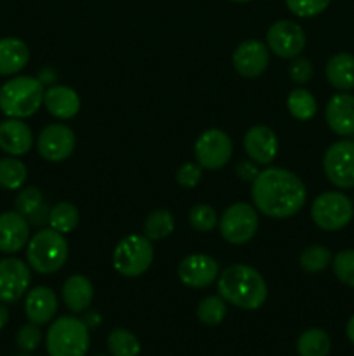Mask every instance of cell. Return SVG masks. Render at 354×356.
<instances>
[{
	"instance_id": "6da1fadb",
	"label": "cell",
	"mask_w": 354,
	"mask_h": 356,
	"mask_svg": "<svg viewBox=\"0 0 354 356\" xmlns=\"http://www.w3.org/2000/svg\"><path fill=\"white\" fill-rule=\"evenodd\" d=\"M307 191L301 177L281 167H267L252 181V200L257 211L273 219L295 216L305 204Z\"/></svg>"
},
{
	"instance_id": "7a4b0ae2",
	"label": "cell",
	"mask_w": 354,
	"mask_h": 356,
	"mask_svg": "<svg viewBox=\"0 0 354 356\" xmlns=\"http://www.w3.org/2000/svg\"><path fill=\"white\" fill-rule=\"evenodd\" d=\"M217 292L226 302L246 312L259 309L267 299L266 280L246 264H233L219 273Z\"/></svg>"
},
{
	"instance_id": "3957f363",
	"label": "cell",
	"mask_w": 354,
	"mask_h": 356,
	"mask_svg": "<svg viewBox=\"0 0 354 356\" xmlns=\"http://www.w3.org/2000/svg\"><path fill=\"white\" fill-rule=\"evenodd\" d=\"M45 87L37 76H14L0 87V111L9 118L31 117L44 104Z\"/></svg>"
},
{
	"instance_id": "277c9868",
	"label": "cell",
	"mask_w": 354,
	"mask_h": 356,
	"mask_svg": "<svg viewBox=\"0 0 354 356\" xmlns=\"http://www.w3.org/2000/svg\"><path fill=\"white\" fill-rule=\"evenodd\" d=\"M68 242L65 235L52 228H42L26 243L28 266L40 275H52L68 259Z\"/></svg>"
},
{
	"instance_id": "5b68a950",
	"label": "cell",
	"mask_w": 354,
	"mask_h": 356,
	"mask_svg": "<svg viewBox=\"0 0 354 356\" xmlns=\"http://www.w3.org/2000/svg\"><path fill=\"white\" fill-rule=\"evenodd\" d=\"M45 344L49 356H85L90 344L89 329L82 318L59 316L49 327Z\"/></svg>"
},
{
	"instance_id": "8992f818",
	"label": "cell",
	"mask_w": 354,
	"mask_h": 356,
	"mask_svg": "<svg viewBox=\"0 0 354 356\" xmlns=\"http://www.w3.org/2000/svg\"><path fill=\"white\" fill-rule=\"evenodd\" d=\"M155 257L151 240L146 235H127L113 250V268L118 275L135 278L149 270Z\"/></svg>"
},
{
	"instance_id": "52a82bcc",
	"label": "cell",
	"mask_w": 354,
	"mask_h": 356,
	"mask_svg": "<svg viewBox=\"0 0 354 356\" xmlns=\"http://www.w3.org/2000/svg\"><path fill=\"white\" fill-rule=\"evenodd\" d=\"M354 216V204L340 191H325L311 205V218L319 229L339 232L346 228Z\"/></svg>"
},
{
	"instance_id": "ba28073f",
	"label": "cell",
	"mask_w": 354,
	"mask_h": 356,
	"mask_svg": "<svg viewBox=\"0 0 354 356\" xmlns=\"http://www.w3.org/2000/svg\"><path fill=\"white\" fill-rule=\"evenodd\" d=\"M259 229L257 209L245 202L233 204L219 218V232L226 242L233 245H243L255 236Z\"/></svg>"
},
{
	"instance_id": "9c48e42d",
	"label": "cell",
	"mask_w": 354,
	"mask_h": 356,
	"mask_svg": "<svg viewBox=\"0 0 354 356\" xmlns=\"http://www.w3.org/2000/svg\"><path fill=\"white\" fill-rule=\"evenodd\" d=\"M323 170L333 186L340 190L354 188V141L342 139L328 146L323 156Z\"/></svg>"
},
{
	"instance_id": "30bf717a",
	"label": "cell",
	"mask_w": 354,
	"mask_h": 356,
	"mask_svg": "<svg viewBox=\"0 0 354 356\" xmlns=\"http://www.w3.org/2000/svg\"><path fill=\"white\" fill-rule=\"evenodd\" d=\"M233 156V141L221 129H208L194 143V159L203 169L217 170L229 163Z\"/></svg>"
},
{
	"instance_id": "8fae6325",
	"label": "cell",
	"mask_w": 354,
	"mask_h": 356,
	"mask_svg": "<svg viewBox=\"0 0 354 356\" xmlns=\"http://www.w3.org/2000/svg\"><path fill=\"white\" fill-rule=\"evenodd\" d=\"M266 40L269 51L283 59L297 58L305 47V33L302 26L288 19H281L271 24Z\"/></svg>"
},
{
	"instance_id": "7c38bea8",
	"label": "cell",
	"mask_w": 354,
	"mask_h": 356,
	"mask_svg": "<svg viewBox=\"0 0 354 356\" xmlns=\"http://www.w3.org/2000/svg\"><path fill=\"white\" fill-rule=\"evenodd\" d=\"M76 146L75 132L65 124H51L38 134L37 149L47 162L58 163L68 159Z\"/></svg>"
},
{
	"instance_id": "4fadbf2b",
	"label": "cell",
	"mask_w": 354,
	"mask_h": 356,
	"mask_svg": "<svg viewBox=\"0 0 354 356\" xmlns=\"http://www.w3.org/2000/svg\"><path fill=\"white\" fill-rule=\"evenodd\" d=\"M31 282V271L24 261L6 257L0 261V302H16L26 294Z\"/></svg>"
},
{
	"instance_id": "5bb4252c",
	"label": "cell",
	"mask_w": 354,
	"mask_h": 356,
	"mask_svg": "<svg viewBox=\"0 0 354 356\" xmlns=\"http://www.w3.org/2000/svg\"><path fill=\"white\" fill-rule=\"evenodd\" d=\"M177 277L186 287L205 289L219 278V263L207 254H191L179 263Z\"/></svg>"
},
{
	"instance_id": "9a60e30c",
	"label": "cell",
	"mask_w": 354,
	"mask_h": 356,
	"mask_svg": "<svg viewBox=\"0 0 354 356\" xmlns=\"http://www.w3.org/2000/svg\"><path fill=\"white\" fill-rule=\"evenodd\" d=\"M269 47L257 38L242 42L233 52V66L245 79H257L269 66Z\"/></svg>"
},
{
	"instance_id": "2e32d148",
	"label": "cell",
	"mask_w": 354,
	"mask_h": 356,
	"mask_svg": "<svg viewBox=\"0 0 354 356\" xmlns=\"http://www.w3.org/2000/svg\"><path fill=\"white\" fill-rule=\"evenodd\" d=\"M278 138L267 125H253L243 138V148L252 162L269 165L278 155Z\"/></svg>"
},
{
	"instance_id": "e0dca14e",
	"label": "cell",
	"mask_w": 354,
	"mask_h": 356,
	"mask_svg": "<svg viewBox=\"0 0 354 356\" xmlns=\"http://www.w3.org/2000/svg\"><path fill=\"white\" fill-rule=\"evenodd\" d=\"M30 240V222L17 211L0 214V252L16 254Z\"/></svg>"
},
{
	"instance_id": "ac0fdd59",
	"label": "cell",
	"mask_w": 354,
	"mask_h": 356,
	"mask_svg": "<svg viewBox=\"0 0 354 356\" xmlns=\"http://www.w3.org/2000/svg\"><path fill=\"white\" fill-rule=\"evenodd\" d=\"M33 146V132L21 118H9L0 122V149L10 156L26 155Z\"/></svg>"
},
{
	"instance_id": "d6986e66",
	"label": "cell",
	"mask_w": 354,
	"mask_h": 356,
	"mask_svg": "<svg viewBox=\"0 0 354 356\" xmlns=\"http://www.w3.org/2000/svg\"><path fill=\"white\" fill-rule=\"evenodd\" d=\"M325 118L337 136L354 134V96L347 92L335 94L326 103Z\"/></svg>"
},
{
	"instance_id": "ffe728a7",
	"label": "cell",
	"mask_w": 354,
	"mask_h": 356,
	"mask_svg": "<svg viewBox=\"0 0 354 356\" xmlns=\"http://www.w3.org/2000/svg\"><path fill=\"white\" fill-rule=\"evenodd\" d=\"M56 312H58V298L52 289L45 285L31 289L24 298V313L31 323L45 325L54 318Z\"/></svg>"
},
{
	"instance_id": "44dd1931",
	"label": "cell",
	"mask_w": 354,
	"mask_h": 356,
	"mask_svg": "<svg viewBox=\"0 0 354 356\" xmlns=\"http://www.w3.org/2000/svg\"><path fill=\"white\" fill-rule=\"evenodd\" d=\"M44 106L52 117L69 120L80 111V96L71 87L51 86L44 92Z\"/></svg>"
},
{
	"instance_id": "7402d4cb",
	"label": "cell",
	"mask_w": 354,
	"mask_h": 356,
	"mask_svg": "<svg viewBox=\"0 0 354 356\" xmlns=\"http://www.w3.org/2000/svg\"><path fill=\"white\" fill-rule=\"evenodd\" d=\"M14 205H16V211L26 218L30 226H37L38 228V226H44L45 222H49L51 209H49L44 195H42V191L37 186L23 188L17 193Z\"/></svg>"
},
{
	"instance_id": "603a6c76",
	"label": "cell",
	"mask_w": 354,
	"mask_h": 356,
	"mask_svg": "<svg viewBox=\"0 0 354 356\" xmlns=\"http://www.w3.org/2000/svg\"><path fill=\"white\" fill-rule=\"evenodd\" d=\"M94 299V285L85 275H71L62 285V301L71 313H83Z\"/></svg>"
},
{
	"instance_id": "cb8c5ba5",
	"label": "cell",
	"mask_w": 354,
	"mask_h": 356,
	"mask_svg": "<svg viewBox=\"0 0 354 356\" xmlns=\"http://www.w3.org/2000/svg\"><path fill=\"white\" fill-rule=\"evenodd\" d=\"M30 61V49L16 37L0 38V76L16 75Z\"/></svg>"
},
{
	"instance_id": "d4e9b609",
	"label": "cell",
	"mask_w": 354,
	"mask_h": 356,
	"mask_svg": "<svg viewBox=\"0 0 354 356\" xmlns=\"http://www.w3.org/2000/svg\"><path fill=\"white\" fill-rule=\"evenodd\" d=\"M326 80L340 92L354 89V56L349 52H339L332 56L325 68Z\"/></svg>"
},
{
	"instance_id": "484cf974",
	"label": "cell",
	"mask_w": 354,
	"mask_h": 356,
	"mask_svg": "<svg viewBox=\"0 0 354 356\" xmlns=\"http://www.w3.org/2000/svg\"><path fill=\"white\" fill-rule=\"evenodd\" d=\"M80 222V212L69 202H58L52 205L51 212H49V228L56 229V232L68 235L73 229L78 226Z\"/></svg>"
},
{
	"instance_id": "4316f807",
	"label": "cell",
	"mask_w": 354,
	"mask_h": 356,
	"mask_svg": "<svg viewBox=\"0 0 354 356\" xmlns=\"http://www.w3.org/2000/svg\"><path fill=\"white\" fill-rule=\"evenodd\" d=\"M332 350L330 336L323 329H309L297 339L298 356H328Z\"/></svg>"
},
{
	"instance_id": "83f0119b",
	"label": "cell",
	"mask_w": 354,
	"mask_h": 356,
	"mask_svg": "<svg viewBox=\"0 0 354 356\" xmlns=\"http://www.w3.org/2000/svg\"><path fill=\"white\" fill-rule=\"evenodd\" d=\"M176 228V219L167 209H155L144 221V235L149 240H163L170 236Z\"/></svg>"
},
{
	"instance_id": "f1b7e54d",
	"label": "cell",
	"mask_w": 354,
	"mask_h": 356,
	"mask_svg": "<svg viewBox=\"0 0 354 356\" xmlns=\"http://www.w3.org/2000/svg\"><path fill=\"white\" fill-rule=\"evenodd\" d=\"M287 108L292 117L305 122L314 117L316 111H318V103H316V97L307 89L301 87V89H294L288 94Z\"/></svg>"
},
{
	"instance_id": "f546056e",
	"label": "cell",
	"mask_w": 354,
	"mask_h": 356,
	"mask_svg": "<svg viewBox=\"0 0 354 356\" xmlns=\"http://www.w3.org/2000/svg\"><path fill=\"white\" fill-rule=\"evenodd\" d=\"M28 177L26 165L21 160L9 156L0 160V188L3 190H21Z\"/></svg>"
},
{
	"instance_id": "4dcf8cb0",
	"label": "cell",
	"mask_w": 354,
	"mask_h": 356,
	"mask_svg": "<svg viewBox=\"0 0 354 356\" xmlns=\"http://www.w3.org/2000/svg\"><path fill=\"white\" fill-rule=\"evenodd\" d=\"M108 350L111 356H139L141 343L130 330L115 329L108 336Z\"/></svg>"
},
{
	"instance_id": "1f68e13d",
	"label": "cell",
	"mask_w": 354,
	"mask_h": 356,
	"mask_svg": "<svg viewBox=\"0 0 354 356\" xmlns=\"http://www.w3.org/2000/svg\"><path fill=\"white\" fill-rule=\"evenodd\" d=\"M228 313V306L221 296H208V298L201 299L200 305L196 308V316L203 325L215 327L222 323Z\"/></svg>"
},
{
	"instance_id": "d6a6232c",
	"label": "cell",
	"mask_w": 354,
	"mask_h": 356,
	"mask_svg": "<svg viewBox=\"0 0 354 356\" xmlns=\"http://www.w3.org/2000/svg\"><path fill=\"white\" fill-rule=\"evenodd\" d=\"M332 252L326 249L325 245H311L301 254V259H298V264H301L302 270L305 273H321L332 263Z\"/></svg>"
},
{
	"instance_id": "836d02e7",
	"label": "cell",
	"mask_w": 354,
	"mask_h": 356,
	"mask_svg": "<svg viewBox=\"0 0 354 356\" xmlns=\"http://www.w3.org/2000/svg\"><path fill=\"white\" fill-rule=\"evenodd\" d=\"M187 219H189L191 228L198 233H210L219 226L217 212L207 204L193 205L189 214H187Z\"/></svg>"
},
{
	"instance_id": "e575fe53",
	"label": "cell",
	"mask_w": 354,
	"mask_h": 356,
	"mask_svg": "<svg viewBox=\"0 0 354 356\" xmlns=\"http://www.w3.org/2000/svg\"><path fill=\"white\" fill-rule=\"evenodd\" d=\"M333 273L347 287L354 289V249L340 250L332 259Z\"/></svg>"
},
{
	"instance_id": "d590c367",
	"label": "cell",
	"mask_w": 354,
	"mask_h": 356,
	"mask_svg": "<svg viewBox=\"0 0 354 356\" xmlns=\"http://www.w3.org/2000/svg\"><path fill=\"white\" fill-rule=\"evenodd\" d=\"M42 343V332L40 325L37 323H24L16 334V344L21 351L24 353H31V351L37 350Z\"/></svg>"
},
{
	"instance_id": "8d00e7d4",
	"label": "cell",
	"mask_w": 354,
	"mask_h": 356,
	"mask_svg": "<svg viewBox=\"0 0 354 356\" xmlns=\"http://www.w3.org/2000/svg\"><path fill=\"white\" fill-rule=\"evenodd\" d=\"M292 14L298 17H314L326 10L332 0H285Z\"/></svg>"
},
{
	"instance_id": "74e56055",
	"label": "cell",
	"mask_w": 354,
	"mask_h": 356,
	"mask_svg": "<svg viewBox=\"0 0 354 356\" xmlns=\"http://www.w3.org/2000/svg\"><path fill=\"white\" fill-rule=\"evenodd\" d=\"M201 170L203 167L200 163H193V162H186L177 169L176 172V181L179 186L183 188H194L201 179Z\"/></svg>"
},
{
	"instance_id": "f35d334b",
	"label": "cell",
	"mask_w": 354,
	"mask_h": 356,
	"mask_svg": "<svg viewBox=\"0 0 354 356\" xmlns=\"http://www.w3.org/2000/svg\"><path fill=\"white\" fill-rule=\"evenodd\" d=\"M312 73H314L312 63L309 59L301 58V56L294 58L290 68H288V75L295 83H307L312 79Z\"/></svg>"
},
{
	"instance_id": "ab89813d",
	"label": "cell",
	"mask_w": 354,
	"mask_h": 356,
	"mask_svg": "<svg viewBox=\"0 0 354 356\" xmlns=\"http://www.w3.org/2000/svg\"><path fill=\"white\" fill-rule=\"evenodd\" d=\"M259 172V167H257V163L252 162V160H248V162L243 160V162H238V165H236V176L242 181H250V183H252Z\"/></svg>"
},
{
	"instance_id": "60d3db41",
	"label": "cell",
	"mask_w": 354,
	"mask_h": 356,
	"mask_svg": "<svg viewBox=\"0 0 354 356\" xmlns=\"http://www.w3.org/2000/svg\"><path fill=\"white\" fill-rule=\"evenodd\" d=\"M37 79L40 80V83L44 87L45 86L51 87V86H56V82H58L59 75H58V72H56V70L52 68V66H44V68H42L40 72H38Z\"/></svg>"
},
{
	"instance_id": "b9f144b4",
	"label": "cell",
	"mask_w": 354,
	"mask_h": 356,
	"mask_svg": "<svg viewBox=\"0 0 354 356\" xmlns=\"http://www.w3.org/2000/svg\"><path fill=\"white\" fill-rule=\"evenodd\" d=\"M82 322L85 323L87 329H97V327L103 323V316H101L99 312H87L85 315H83Z\"/></svg>"
},
{
	"instance_id": "7bdbcfd3",
	"label": "cell",
	"mask_w": 354,
	"mask_h": 356,
	"mask_svg": "<svg viewBox=\"0 0 354 356\" xmlns=\"http://www.w3.org/2000/svg\"><path fill=\"white\" fill-rule=\"evenodd\" d=\"M7 322H9V309L3 305H0V330L7 325Z\"/></svg>"
},
{
	"instance_id": "ee69618b",
	"label": "cell",
	"mask_w": 354,
	"mask_h": 356,
	"mask_svg": "<svg viewBox=\"0 0 354 356\" xmlns=\"http://www.w3.org/2000/svg\"><path fill=\"white\" fill-rule=\"evenodd\" d=\"M346 332H347V337H349V341H351V343L354 344V315L351 316V318H349V322H347Z\"/></svg>"
},
{
	"instance_id": "f6af8a7d",
	"label": "cell",
	"mask_w": 354,
	"mask_h": 356,
	"mask_svg": "<svg viewBox=\"0 0 354 356\" xmlns=\"http://www.w3.org/2000/svg\"><path fill=\"white\" fill-rule=\"evenodd\" d=\"M233 2H250V0H233Z\"/></svg>"
},
{
	"instance_id": "bcb514c9",
	"label": "cell",
	"mask_w": 354,
	"mask_h": 356,
	"mask_svg": "<svg viewBox=\"0 0 354 356\" xmlns=\"http://www.w3.org/2000/svg\"><path fill=\"white\" fill-rule=\"evenodd\" d=\"M17 356H30V355H17Z\"/></svg>"
},
{
	"instance_id": "7dc6e473",
	"label": "cell",
	"mask_w": 354,
	"mask_h": 356,
	"mask_svg": "<svg viewBox=\"0 0 354 356\" xmlns=\"http://www.w3.org/2000/svg\"><path fill=\"white\" fill-rule=\"evenodd\" d=\"M97 356H104V355H97Z\"/></svg>"
},
{
	"instance_id": "c3c4849f",
	"label": "cell",
	"mask_w": 354,
	"mask_h": 356,
	"mask_svg": "<svg viewBox=\"0 0 354 356\" xmlns=\"http://www.w3.org/2000/svg\"><path fill=\"white\" fill-rule=\"evenodd\" d=\"M353 204H354V202H353Z\"/></svg>"
}]
</instances>
